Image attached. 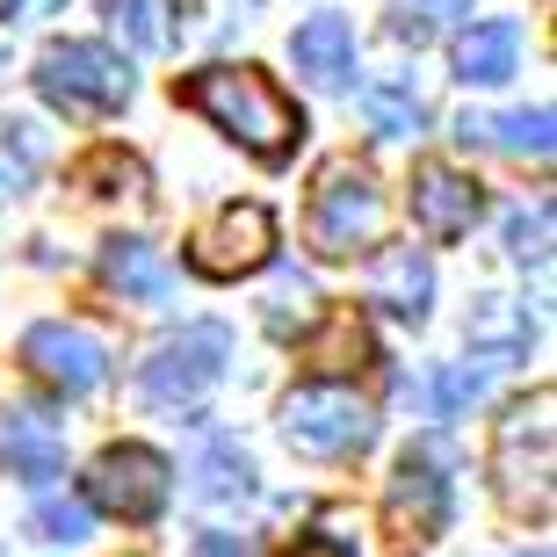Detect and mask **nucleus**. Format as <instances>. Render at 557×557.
Segmentation results:
<instances>
[{
  "mask_svg": "<svg viewBox=\"0 0 557 557\" xmlns=\"http://www.w3.org/2000/svg\"><path fill=\"white\" fill-rule=\"evenodd\" d=\"M182 102L196 109V116H210L232 145H247L253 160H269V166L289 160V145L305 138L297 102H289L261 65H203V73L182 81Z\"/></svg>",
  "mask_w": 557,
  "mask_h": 557,
  "instance_id": "obj_1",
  "label": "nucleus"
},
{
  "mask_svg": "<svg viewBox=\"0 0 557 557\" xmlns=\"http://www.w3.org/2000/svg\"><path fill=\"white\" fill-rule=\"evenodd\" d=\"M376 225H384V188H376L370 166H355V160L319 166V188H311V210H305L311 253L319 261H348L355 247L376 239Z\"/></svg>",
  "mask_w": 557,
  "mask_h": 557,
  "instance_id": "obj_2",
  "label": "nucleus"
},
{
  "mask_svg": "<svg viewBox=\"0 0 557 557\" xmlns=\"http://www.w3.org/2000/svg\"><path fill=\"white\" fill-rule=\"evenodd\" d=\"M283 442L297 456L341 463V456H362L376 442V413H370V398L348 392V384H297L283 398Z\"/></svg>",
  "mask_w": 557,
  "mask_h": 557,
  "instance_id": "obj_3",
  "label": "nucleus"
},
{
  "mask_svg": "<svg viewBox=\"0 0 557 557\" xmlns=\"http://www.w3.org/2000/svg\"><path fill=\"white\" fill-rule=\"evenodd\" d=\"M550 413L557 398L536 392L521 398V406H507V420H499L493 434V478L499 493H507V507H529V515H550Z\"/></svg>",
  "mask_w": 557,
  "mask_h": 557,
  "instance_id": "obj_4",
  "label": "nucleus"
},
{
  "mask_svg": "<svg viewBox=\"0 0 557 557\" xmlns=\"http://www.w3.org/2000/svg\"><path fill=\"white\" fill-rule=\"evenodd\" d=\"M37 95L59 102L65 116H102V109H124L131 102V65L109 51V44H51L37 59Z\"/></svg>",
  "mask_w": 557,
  "mask_h": 557,
  "instance_id": "obj_5",
  "label": "nucleus"
},
{
  "mask_svg": "<svg viewBox=\"0 0 557 557\" xmlns=\"http://www.w3.org/2000/svg\"><path fill=\"white\" fill-rule=\"evenodd\" d=\"M225 362H232L225 326H182L138 362V392H145V406H196L225 376Z\"/></svg>",
  "mask_w": 557,
  "mask_h": 557,
  "instance_id": "obj_6",
  "label": "nucleus"
},
{
  "mask_svg": "<svg viewBox=\"0 0 557 557\" xmlns=\"http://www.w3.org/2000/svg\"><path fill=\"white\" fill-rule=\"evenodd\" d=\"M174 493V463L145 442H116L87 463V507H102L116 521H152Z\"/></svg>",
  "mask_w": 557,
  "mask_h": 557,
  "instance_id": "obj_7",
  "label": "nucleus"
},
{
  "mask_svg": "<svg viewBox=\"0 0 557 557\" xmlns=\"http://www.w3.org/2000/svg\"><path fill=\"white\" fill-rule=\"evenodd\" d=\"M275 253V218L261 203H225L210 210V225L188 239V269L210 275V283H239V275L269 269Z\"/></svg>",
  "mask_w": 557,
  "mask_h": 557,
  "instance_id": "obj_8",
  "label": "nucleus"
},
{
  "mask_svg": "<svg viewBox=\"0 0 557 557\" xmlns=\"http://www.w3.org/2000/svg\"><path fill=\"white\" fill-rule=\"evenodd\" d=\"M22 362L65 398H87L109 384V341L102 333L73 326V319H44V326L22 333Z\"/></svg>",
  "mask_w": 557,
  "mask_h": 557,
  "instance_id": "obj_9",
  "label": "nucleus"
},
{
  "mask_svg": "<svg viewBox=\"0 0 557 557\" xmlns=\"http://www.w3.org/2000/svg\"><path fill=\"white\" fill-rule=\"evenodd\" d=\"M392 521H398V536H413V543H428L434 529L449 521V463H442L434 442H420V449L398 456V471H392Z\"/></svg>",
  "mask_w": 557,
  "mask_h": 557,
  "instance_id": "obj_10",
  "label": "nucleus"
},
{
  "mask_svg": "<svg viewBox=\"0 0 557 557\" xmlns=\"http://www.w3.org/2000/svg\"><path fill=\"white\" fill-rule=\"evenodd\" d=\"M413 225H420V239H434V247L463 239V232L478 225V182H463V174L442 166V160L413 166Z\"/></svg>",
  "mask_w": 557,
  "mask_h": 557,
  "instance_id": "obj_11",
  "label": "nucleus"
},
{
  "mask_svg": "<svg viewBox=\"0 0 557 557\" xmlns=\"http://www.w3.org/2000/svg\"><path fill=\"white\" fill-rule=\"evenodd\" d=\"M362 289H370L376 311H392V319L420 326L428 305H434V269H428V253H420V247H384V253H370Z\"/></svg>",
  "mask_w": 557,
  "mask_h": 557,
  "instance_id": "obj_12",
  "label": "nucleus"
},
{
  "mask_svg": "<svg viewBox=\"0 0 557 557\" xmlns=\"http://www.w3.org/2000/svg\"><path fill=\"white\" fill-rule=\"evenodd\" d=\"M289 65L311 87H348L355 81V29L341 15H311L289 29Z\"/></svg>",
  "mask_w": 557,
  "mask_h": 557,
  "instance_id": "obj_13",
  "label": "nucleus"
},
{
  "mask_svg": "<svg viewBox=\"0 0 557 557\" xmlns=\"http://www.w3.org/2000/svg\"><path fill=\"white\" fill-rule=\"evenodd\" d=\"M515 65H521V29L507 15L471 22L456 37V81L463 87H499V81H515Z\"/></svg>",
  "mask_w": 557,
  "mask_h": 557,
  "instance_id": "obj_14",
  "label": "nucleus"
},
{
  "mask_svg": "<svg viewBox=\"0 0 557 557\" xmlns=\"http://www.w3.org/2000/svg\"><path fill=\"white\" fill-rule=\"evenodd\" d=\"M456 138L463 145H499V152H515V160H550V109H507V116L463 109V116H456Z\"/></svg>",
  "mask_w": 557,
  "mask_h": 557,
  "instance_id": "obj_15",
  "label": "nucleus"
},
{
  "mask_svg": "<svg viewBox=\"0 0 557 557\" xmlns=\"http://www.w3.org/2000/svg\"><path fill=\"white\" fill-rule=\"evenodd\" d=\"M529 341H536V326H529V311H521L515 297H485V305L471 311V362L485 376L507 370V362H521Z\"/></svg>",
  "mask_w": 557,
  "mask_h": 557,
  "instance_id": "obj_16",
  "label": "nucleus"
},
{
  "mask_svg": "<svg viewBox=\"0 0 557 557\" xmlns=\"http://www.w3.org/2000/svg\"><path fill=\"white\" fill-rule=\"evenodd\" d=\"M102 275H109V289H124L138 305H166V289H174V269H166L160 247H145V239H116V247L102 253Z\"/></svg>",
  "mask_w": 557,
  "mask_h": 557,
  "instance_id": "obj_17",
  "label": "nucleus"
},
{
  "mask_svg": "<svg viewBox=\"0 0 557 557\" xmlns=\"http://www.w3.org/2000/svg\"><path fill=\"white\" fill-rule=\"evenodd\" d=\"M8 463H15L29 485H51V478H59V463H65L59 428H51L44 413H15V420H8Z\"/></svg>",
  "mask_w": 557,
  "mask_h": 557,
  "instance_id": "obj_18",
  "label": "nucleus"
},
{
  "mask_svg": "<svg viewBox=\"0 0 557 557\" xmlns=\"http://www.w3.org/2000/svg\"><path fill=\"white\" fill-rule=\"evenodd\" d=\"M196 493L210 499V507H232V499H247L253 493V463L239 442H210L203 463H196Z\"/></svg>",
  "mask_w": 557,
  "mask_h": 557,
  "instance_id": "obj_19",
  "label": "nucleus"
},
{
  "mask_svg": "<svg viewBox=\"0 0 557 557\" xmlns=\"http://www.w3.org/2000/svg\"><path fill=\"white\" fill-rule=\"evenodd\" d=\"M362 109H370V131H376V138H413L420 116H428V109H420V87L406 81V73L376 81L370 95H362Z\"/></svg>",
  "mask_w": 557,
  "mask_h": 557,
  "instance_id": "obj_20",
  "label": "nucleus"
},
{
  "mask_svg": "<svg viewBox=\"0 0 557 557\" xmlns=\"http://www.w3.org/2000/svg\"><path fill=\"white\" fill-rule=\"evenodd\" d=\"M471 15V0H392V37L398 44H434Z\"/></svg>",
  "mask_w": 557,
  "mask_h": 557,
  "instance_id": "obj_21",
  "label": "nucleus"
},
{
  "mask_svg": "<svg viewBox=\"0 0 557 557\" xmlns=\"http://www.w3.org/2000/svg\"><path fill=\"white\" fill-rule=\"evenodd\" d=\"M37 166H44V131L8 116L0 124V196H22V188L37 182Z\"/></svg>",
  "mask_w": 557,
  "mask_h": 557,
  "instance_id": "obj_22",
  "label": "nucleus"
},
{
  "mask_svg": "<svg viewBox=\"0 0 557 557\" xmlns=\"http://www.w3.org/2000/svg\"><path fill=\"white\" fill-rule=\"evenodd\" d=\"M109 22L131 51H160L166 44V22H160V0H109Z\"/></svg>",
  "mask_w": 557,
  "mask_h": 557,
  "instance_id": "obj_23",
  "label": "nucleus"
},
{
  "mask_svg": "<svg viewBox=\"0 0 557 557\" xmlns=\"http://www.w3.org/2000/svg\"><path fill=\"white\" fill-rule=\"evenodd\" d=\"M507 247H515V261H550V203L507 210Z\"/></svg>",
  "mask_w": 557,
  "mask_h": 557,
  "instance_id": "obj_24",
  "label": "nucleus"
},
{
  "mask_svg": "<svg viewBox=\"0 0 557 557\" xmlns=\"http://www.w3.org/2000/svg\"><path fill=\"white\" fill-rule=\"evenodd\" d=\"M37 529H44L51 543H87L95 515H87V499H59V493H44V499H37Z\"/></svg>",
  "mask_w": 557,
  "mask_h": 557,
  "instance_id": "obj_25",
  "label": "nucleus"
},
{
  "mask_svg": "<svg viewBox=\"0 0 557 557\" xmlns=\"http://www.w3.org/2000/svg\"><path fill=\"white\" fill-rule=\"evenodd\" d=\"M478 392H485V370H442V376H434V413L449 420L456 406H471Z\"/></svg>",
  "mask_w": 557,
  "mask_h": 557,
  "instance_id": "obj_26",
  "label": "nucleus"
},
{
  "mask_svg": "<svg viewBox=\"0 0 557 557\" xmlns=\"http://www.w3.org/2000/svg\"><path fill=\"white\" fill-rule=\"evenodd\" d=\"M305 311H311V283H305V275H283L275 297H269V326L289 333V319H305Z\"/></svg>",
  "mask_w": 557,
  "mask_h": 557,
  "instance_id": "obj_27",
  "label": "nucleus"
},
{
  "mask_svg": "<svg viewBox=\"0 0 557 557\" xmlns=\"http://www.w3.org/2000/svg\"><path fill=\"white\" fill-rule=\"evenodd\" d=\"M289 557H355V550H348L341 536H305V543H297Z\"/></svg>",
  "mask_w": 557,
  "mask_h": 557,
  "instance_id": "obj_28",
  "label": "nucleus"
},
{
  "mask_svg": "<svg viewBox=\"0 0 557 557\" xmlns=\"http://www.w3.org/2000/svg\"><path fill=\"white\" fill-rule=\"evenodd\" d=\"M196 557H253V550L239 536H203V543H196Z\"/></svg>",
  "mask_w": 557,
  "mask_h": 557,
  "instance_id": "obj_29",
  "label": "nucleus"
},
{
  "mask_svg": "<svg viewBox=\"0 0 557 557\" xmlns=\"http://www.w3.org/2000/svg\"><path fill=\"white\" fill-rule=\"evenodd\" d=\"M8 8H15V0H0V15H8Z\"/></svg>",
  "mask_w": 557,
  "mask_h": 557,
  "instance_id": "obj_30",
  "label": "nucleus"
}]
</instances>
